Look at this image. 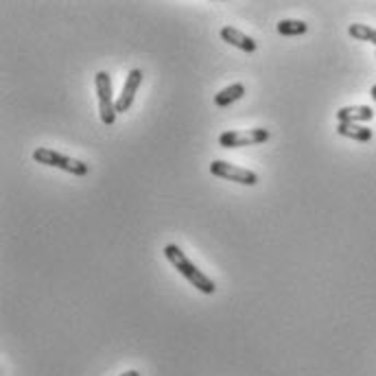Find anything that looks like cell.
Segmentation results:
<instances>
[{
  "label": "cell",
  "mask_w": 376,
  "mask_h": 376,
  "mask_svg": "<svg viewBox=\"0 0 376 376\" xmlns=\"http://www.w3.org/2000/svg\"><path fill=\"white\" fill-rule=\"evenodd\" d=\"M348 33H350V38H355L359 42H370L376 46V28H372L370 24H350Z\"/></svg>",
  "instance_id": "cell-12"
},
{
  "label": "cell",
  "mask_w": 376,
  "mask_h": 376,
  "mask_svg": "<svg viewBox=\"0 0 376 376\" xmlns=\"http://www.w3.org/2000/svg\"><path fill=\"white\" fill-rule=\"evenodd\" d=\"M374 119V109L370 105H348L337 112V123H365Z\"/></svg>",
  "instance_id": "cell-8"
},
{
  "label": "cell",
  "mask_w": 376,
  "mask_h": 376,
  "mask_svg": "<svg viewBox=\"0 0 376 376\" xmlns=\"http://www.w3.org/2000/svg\"><path fill=\"white\" fill-rule=\"evenodd\" d=\"M164 256H166V260L168 263L176 267L195 289L197 291H201V294H206V296H213L215 291H217V284H215V280L213 278H208L204 272H201L195 263H190V258L182 252V247L180 245H176V243H168L166 247H164Z\"/></svg>",
  "instance_id": "cell-1"
},
{
  "label": "cell",
  "mask_w": 376,
  "mask_h": 376,
  "mask_svg": "<svg viewBox=\"0 0 376 376\" xmlns=\"http://www.w3.org/2000/svg\"><path fill=\"white\" fill-rule=\"evenodd\" d=\"M269 140V129L256 127L245 131H223L219 136V144L223 149H239V147H252V144H260Z\"/></svg>",
  "instance_id": "cell-5"
},
{
  "label": "cell",
  "mask_w": 376,
  "mask_h": 376,
  "mask_svg": "<svg viewBox=\"0 0 376 376\" xmlns=\"http://www.w3.org/2000/svg\"><path fill=\"white\" fill-rule=\"evenodd\" d=\"M210 173L215 178L230 180V182H237V184H243V186H256L258 184V176L254 171L237 166V164H230L225 160H213L210 162Z\"/></svg>",
  "instance_id": "cell-4"
},
{
  "label": "cell",
  "mask_w": 376,
  "mask_h": 376,
  "mask_svg": "<svg viewBox=\"0 0 376 376\" xmlns=\"http://www.w3.org/2000/svg\"><path fill=\"white\" fill-rule=\"evenodd\" d=\"M33 160L38 164H46V166H55V168H62L66 173H72V176H88L90 173V164H85L83 160H77V158H70V156H64L55 149H48V147H40L33 151Z\"/></svg>",
  "instance_id": "cell-2"
},
{
  "label": "cell",
  "mask_w": 376,
  "mask_h": 376,
  "mask_svg": "<svg viewBox=\"0 0 376 376\" xmlns=\"http://www.w3.org/2000/svg\"><path fill=\"white\" fill-rule=\"evenodd\" d=\"M97 85V97H99V117L103 125H114L117 121V101H114V90H112V77L105 70H99L95 77Z\"/></svg>",
  "instance_id": "cell-3"
},
{
  "label": "cell",
  "mask_w": 376,
  "mask_h": 376,
  "mask_svg": "<svg viewBox=\"0 0 376 376\" xmlns=\"http://www.w3.org/2000/svg\"><path fill=\"white\" fill-rule=\"evenodd\" d=\"M370 97L374 99V103H376V83L372 85V90H370Z\"/></svg>",
  "instance_id": "cell-14"
},
{
  "label": "cell",
  "mask_w": 376,
  "mask_h": 376,
  "mask_svg": "<svg viewBox=\"0 0 376 376\" xmlns=\"http://www.w3.org/2000/svg\"><path fill=\"white\" fill-rule=\"evenodd\" d=\"M337 134L343 138H350L357 142H370L372 140V129L363 127V125H355V123H337Z\"/></svg>",
  "instance_id": "cell-9"
},
{
  "label": "cell",
  "mask_w": 376,
  "mask_h": 376,
  "mask_svg": "<svg viewBox=\"0 0 376 376\" xmlns=\"http://www.w3.org/2000/svg\"><path fill=\"white\" fill-rule=\"evenodd\" d=\"M219 36H221L223 42L232 44V46H237V48H241L245 53H254L258 48V44H256L254 38H249L247 33L239 31V28H235V26H223L221 31H219Z\"/></svg>",
  "instance_id": "cell-7"
},
{
  "label": "cell",
  "mask_w": 376,
  "mask_h": 376,
  "mask_svg": "<svg viewBox=\"0 0 376 376\" xmlns=\"http://www.w3.org/2000/svg\"><path fill=\"white\" fill-rule=\"evenodd\" d=\"M121 376H142L140 372H136V370H129V372H123Z\"/></svg>",
  "instance_id": "cell-13"
},
{
  "label": "cell",
  "mask_w": 376,
  "mask_h": 376,
  "mask_svg": "<svg viewBox=\"0 0 376 376\" xmlns=\"http://www.w3.org/2000/svg\"><path fill=\"white\" fill-rule=\"evenodd\" d=\"M276 31L280 36H304L308 31V24L302 20H280Z\"/></svg>",
  "instance_id": "cell-11"
},
{
  "label": "cell",
  "mask_w": 376,
  "mask_h": 376,
  "mask_svg": "<svg viewBox=\"0 0 376 376\" xmlns=\"http://www.w3.org/2000/svg\"><path fill=\"white\" fill-rule=\"evenodd\" d=\"M245 95V85L243 83H230L227 88H223L221 92L215 95V105L217 107H227V105H232L235 101L243 99Z\"/></svg>",
  "instance_id": "cell-10"
},
{
  "label": "cell",
  "mask_w": 376,
  "mask_h": 376,
  "mask_svg": "<svg viewBox=\"0 0 376 376\" xmlns=\"http://www.w3.org/2000/svg\"><path fill=\"white\" fill-rule=\"evenodd\" d=\"M142 77H144V72L140 68H131L129 70V75L125 79V85H123V92L117 99V112L119 114H125L131 107V103L136 99V92H138V88L142 85Z\"/></svg>",
  "instance_id": "cell-6"
}]
</instances>
